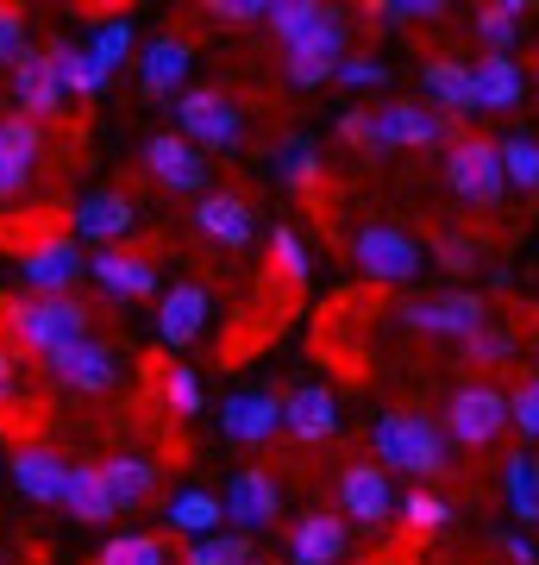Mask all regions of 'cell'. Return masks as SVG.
<instances>
[{"label": "cell", "instance_id": "4316f807", "mask_svg": "<svg viewBox=\"0 0 539 565\" xmlns=\"http://www.w3.org/2000/svg\"><path fill=\"white\" fill-rule=\"evenodd\" d=\"M420 82H427L433 107H445V120H452V114H477V70L464 57H433L420 70Z\"/></svg>", "mask_w": 539, "mask_h": 565}, {"label": "cell", "instance_id": "277c9868", "mask_svg": "<svg viewBox=\"0 0 539 565\" xmlns=\"http://www.w3.org/2000/svg\"><path fill=\"white\" fill-rule=\"evenodd\" d=\"M176 132L195 145L201 158H207V151H239L245 114L226 88H182L176 95Z\"/></svg>", "mask_w": 539, "mask_h": 565}, {"label": "cell", "instance_id": "9a60e30c", "mask_svg": "<svg viewBox=\"0 0 539 565\" xmlns=\"http://www.w3.org/2000/svg\"><path fill=\"white\" fill-rule=\"evenodd\" d=\"M401 321L414 327V333H445V340H471L483 321H489V308L483 296L471 289H445V296H427V302H408L401 308Z\"/></svg>", "mask_w": 539, "mask_h": 565}, {"label": "cell", "instance_id": "7a4b0ae2", "mask_svg": "<svg viewBox=\"0 0 539 565\" xmlns=\"http://www.w3.org/2000/svg\"><path fill=\"white\" fill-rule=\"evenodd\" d=\"M370 446H377L382 471H408V478H445V471H452V440H445V427L414 415V408H382L377 427H370Z\"/></svg>", "mask_w": 539, "mask_h": 565}, {"label": "cell", "instance_id": "681fc988", "mask_svg": "<svg viewBox=\"0 0 539 565\" xmlns=\"http://www.w3.org/2000/svg\"><path fill=\"white\" fill-rule=\"evenodd\" d=\"M263 7H270V0H207L201 13H207V20H220V25H258Z\"/></svg>", "mask_w": 539, "mask_h": 565}, {"label": "cell", "instance_id": "83f0119b", "mask_svg": "<svg viewBox=\"0 0 539 565\" xmlns=\"http://www.w3.org/2000/svg\"><path fill=\"white\" fill-rule=\"evenodd\" d=\"M63 509L88 527H107L120 509H114V490L100 478V465H69V484H63Z\"/></svg>", "mask_w": 539, "mask_h": 565}, {"label": "cell", "instance_id": "74e56055", "mask_svg": "<svg viewBox=\"0 0 539 565\" xmlns=\"http://www.w3.org/2000/svg\"><path fill=\"white\" fill-rule=\"evenodd\" d=\"M245 559H258V553H251V541L233 534V527L201 534V541H188V553H182V565H245Z\"/></svg>", "mask_w": 539, "mask_h": 565}, {"label": "cell", "instance_id": "7dc6e473", "mask_svg": "<svg viewBox=\"0 0 539 565\" xmlns=\"http://www.w3.org/2000/svg\"><path fill=\"white\" fill-rule=\"evenodd\" d=\"M333 82H345V88H382V82H389V63L364 57V51H345V63H339Z\"/></svg>", "mask_w": 539, "mask_h": 565}, {"label": "cell", "instance_id": "d590c367", "mask_svg": "<svg viewBox=\"0 0 539 565\" xmlns=\"http://www.w3.org/2000/svg\"><path fill=\"white\" fill-rule=\"evenodd\" d=\"M270 264H277V277L289 282V289H301V282H308V270H314V258H308V239H301L289 221L270 226Z\"/></svg>", "mask_w": 539, "mask_h": 565}, {"label": "cell", "instance_id": "e0dca14e", "mask_svg": "<svg viewBox=\"0 0 539 565\" xmlns=\"http://www.w3.org/2000/svg\"><path fill=\"white\" fill-rule=\"evenodd\" d=\"M195 233L226 245V252H245V245L258 239V214H251V202L233 195V189H207L195 202Z\"/></svg>", "mask_w": 539, "mask_h": 565}, {"label": "cell", "instance_id": "f546056e", "mask_svg": "<svg viewBox=\"0 0 539 565\" xmlns=\"http://www.w3.org/2000/svg\"><path fill=\"white\" fill-rule=\"evenodd\" d=\"M471 70H477V107L483 114H508V107H520L527 76H520L515 57H477Z\"/></svg>", "mask_w": 539, "mask_h": 565}, {"label": "cell", "instance_id": "44dd1931", "mask_svg": "<svg viewBox=\"0 0 539 565\" xmlns=\"http://www.w3.org/2000/svg\"><path fill=\"white\" fill-rule=\"evenodd\" d=\"M282 434L301 446H320V440H333L339 434V396L326 384H301L282 396Z\"/></svg>", "mask_w": 539, "mask_h": 565}, {"label": "cell", "instance_id": "b9f144b4", "mask_svg": "<svg viewBox=\"0 0 539 565\" xmlns=\"http://www.w3.org/2000/svg\"><path fill=\"white\" fill-rule=\"evenodd\" d=\"M401 522L414 527V534H440L445 522H452V503L445 497H433V490H414V497H401Z\"/></svg>", "mask_w": 539, "mask_h": 565}, {"label": "cell", "instance_id": "4fadbf2b", "mask_svg": "<svg viewBox=\"0 0 539 565\" xmlns=\"http://www.w3.org/2000/svg\"><path fill=\"white\" fill-rule=\"evenodd\" d=\"M51 377H57L63 390H76V396H100V390L120 384V359H114V345H100L95 333H82L76 345H63V352H51Z\"/></svg>", "mask_w": 539, "mask_h": 565}, {"label": "cell", "instance_id": "ba28073f", "mask_svg": "<svg viewBox=\"0 0 539 565\" xmlns=\"http://www.w3.org/2000/svg\"><path fill=\"white\" fill-rule=\"evenodd\" d=\"M445 182L452 195L471 207H496L508 195V177H502V151L489 139H452L445 145Z\"/></svg>", "mask_w": 539, "mask_h": 565}, {"label": "cell", "instance_id": "f6af8a7d", "mask_svg": "<svg viewBox=\"0 0 539 565\" xmlns=\"http://www.w3.org/2000/svg\"><path fill=\"white\" fill-rule=\"evenodd\" d=\"M464 345V359L471 364H502V359H515V333L508 327H496V321H483L471 340H459Z\"/></svg>", "mask_w": 539, "mask_h": 565}, {"label": "cell", "instance_id": "603a6c76", "mask_svg": "<svg viewBox=\"0 0 539 565\" xmlns=\"http://www.w3.org/2000/svg\"><path fill=\"white\" fill-rule=\"evenodd\" d=\"M220 427H226V440L263 446L270 434H282V396L277 390H233L220 408Z\"/></svg>", "mask_w": 539, "mask_h": 565}, {"label": "cell", "instance_id": "11a10c76", "mask_svg": "<svg viewBox=\"0 0 539 565\" xmlns=\"http://www.w3.org/2000/svg\"><path fill=\"white\" fill-rule=\"evenodd\" d=\"M0 565H7V559H0Z\"/></svg>", "mask_w": 539, "mask_h": 565}, {"label": "cell", "instance_id": "2e32d148", "mask_svg": "<svg viewBox=\"0 0 539 565\" xmlns=\"http://www.w3.org/2000/svg\"><path fill=\"white\" fill-rule=\"evenodd\" d=\"M339 509L352 515L358 527H382L396 515V484H389V471L377 459H358L339 471Z\"/></svg>", "mask_w": 539, "mask_h": 565}, {"label": "cell", "instance_id": "d6a6232c", "mask_svg": "<svg viewBox=\"0 0 539 565\" xmlns=\"http://www.w3.org/2000/svg\"><path fill=\"white\" fill-rule=\"evenodd\" d=\"M277 177H282V189L289 195H314L320 189V177H326V163H320V145L301 132V139H289L277 151Z\"/></svg>", "mask_w": 539, "mask_h": 565}, {"label": "cell", "instance_id": "816d5d0a", "mask_svg": "<svg viewBox=\"0 0 539 565\" xmlns=\"http://www.w3.org/2000/svg\"><path fill=\"white\" fill-rule=\"evenodd\" d=\"M502 553H508V565H539V546L527 534H502Z\"/></svg>", "mask_w": 539, "mask_h": 565}, {"label": "cell", "instance_id": "d4e9b609", "mask_svg": "<svg viewBox=\"0 0 539 565\" xmlns=\"http://www.w3.org/2000/svg\"><path fill=\"white\" fill-rule=\"evenodd\" d=\"M339 559H345V515L314 509L289 527V565H339Z\"/></svg>", "mask_w": 539, "mask_h": 565}, {"label": "cell", "instance_id": "9c48e42d", "mask_svg": "<svg viewBox=\"0 0 539 565\" xmlns=\"http://www.w3.org/2000/svg\"><path fill=\"white\" fill-rule=\"evenodd\" d=\"M220 509H226V527L233 534H263V527L282 515V484L277 471H263V465H245V471H233V484L220 490Z\"/></svg>", "mask_w": 539, "mask_h": 565}, {"label": "cell", "instance_id": "52a82bcc", "mask_svg": "<svg viewBox=\"0 0 539 565\" xmlns=\"http://www.w3.org/2000/svg\"><path fill=\"white\" fill-rule=\"evenodd\" d=\"M352 264H358L370 282H414L420 264H427V252H420L414 233L377 221V226H358V239H352Z\"/></svg>", "mask_w": 539, "mask_h": 565}, {"label": "cell", "instance_id": "7bdbcfd3", "mask_svg": "<svg viewBox=\"0 0 539 565\" xmlns=\"http://www.w3.org/2000/svg\"><path fill=\"white\" fill-rule=\"evenodd\" d=\"M433 264L452 270V277H464V270H477L483 264V245L471 239V233H433Z\"/></svg>", "mask_w": 539, "mask_h": 565}, {"label": "cell", "instance_id": "30bf717a", "mask_svg": "<svg viewBox=\"0 0 539 565\" xmlns=\"http://www.w3.org/2000/svg\"><path fill=\"white\" fill-rule=\"evenodd\" d=\"M339 63H345V20L326 7V13H320L295 44H289V63H282V70H289L295 88H320V82L339 76Z\"/></svg>", "mask_w": 539, "mask_h": 565}, {"label": "cell", "instance_id": "ab89813d", "mask_svg": "<svg viewBox=\"0 0 539 565\" xmlns=\"http://www.w3.org/2000/svg\"><path fill=\"white\" fill-rule=\"evenodd\" d=\"M320 13H326L320 0H270V7H263V25H270V32L282 39V51H289V44L320 20Z\"/></svg>", "mask_w": 539, "mask_h": 565}, {"label": "cell", "instance_id": "ffe728a7", "mask_svg": "<svg viewBox=\"0 0 539 565\" xmlns=\"http://www.w3.org/2000/svg\"><path fill=\"white\" fill-rule=\"evenodd\" d=\"M207 315H214V296H207L201 282L182 277L176 289H163V302H158V340L170 345V352H188V345L207 333Z\"/></svg>", "mask_w": 539, "mask_h": 565}, {"label": "cell", "instance_id": "60d3db41", "mask_svg": "<svg viewBox=\"0 0 539 565\" xmlns=\"http://www.w3.org/2000/svg\"><path fill=\"white\" fill-rule=\"evenodd\" d=\"M158 396H163V408H170V415H201V377H195V364H163Z\"/></svg>", "mask_w": 539, "mask_h": 565}, {"label": "cell", "instance_id": "e575fe53", "mask_svg": "<svg viewBox=\"0 0 539 565\" xmlns=\"http://www.w3.org/2000/svg\"><path fill=\"white\" fill-rule=\"evenodd\" d=\"M95 565H176L170 559V546L158 541V534H107V546L95 553Z\"/></svg>", "mask_w": 539, "mask_h": 565}, {"label": "cell", "instance_id": "3957f363", "mask_svg": "<svg viewBox=\"0 0 539 565\" xmlns=\"http://www.w3.org/2000/svg\"><path fill=\"white\" fill-rule=\"evenodd\" d=\"M0 327H7L13 352L51 359V352H63L88 333V308L76 296H13V302H0Z\"/></svg>", "mask_w": 539, "mask_h": 565}, {"label": "cell", "instance_id": "c3c4849f", "mask_svg": "<svg viewBox=\"0 0 539 565\" xmlns=\"http://www.w3.org/2000/svg\"><path fill=\"white\" fill-rule=\"evenodd\" d=\"M377 13H382V20H396V25H420V20H433V25H440L445 0H382Z\"/></svg>", "mask_w": 539, "mask_h": 565}, {"label": "cell", "instance_id": "836d02e7", "mask_svg": "<svg viewBox=\"0 0 539 565\" xmlns=\"http://www.w3.org/2000/svg\"><path fill=\"white\" fill-rule=\"evenodd\" d=\"M51 57H57V76H63V95H82V102H95L100 88H107V70H100L82 44H69V39H57L51 44Z\"/></svg>", "mask_w": 539, "mask_h": 565}, {"label": "cell", "instance_id": "f35d334b", "mask_svg": "<svg viewBox=\"0 0 539 565\" xmlns=\"http://www.w3.org/2000/svg\"><path fill=\"white\" fill-rule=\"evenodd\" d=\"M502 177H508V189H527L533 195L539 189V139H527V132H515V139H502Z\"/></svg>", "mask_w": 539, "mask_h": 565}, {"label": "cell", "instance_id": "8fae6325", "mask_svg": "<svg viewBox=\"0 0 539 565\" xmlns=\"http://www.w3.org/2000/svg\"><path fill=\"white\" fill-rule=\"evenodd\" d=\"M132 226H139V202L126 195V189H95V195H82L76 214H69V239H88L95 252H107V245L132 239Z\"/></svg>", "mask_w": 539, "mask_h": 565}, {"label": "cell", "instance_id": "bcb514c9", "mask_svg": "<svg viewBox=\"0 0 539 565\" xmlns=\"http://www.w3.org/2000/svg\"><path fill=\"white\" fill-rule=\"evenodd\" d=\"M508 427H520L527 440H539V377H527L520 390H508Z\"/></svg>", "mask_w": 539, "mask_h": 565}, {"label": "cell", "instance_id": "f5cc1de1", "mask_svg": "<svg viewBox=\"0 0 539 565\" xmlns=\"http://www.w3.org/2000/svg\"><path fill=\"white\" fill-rule=\"evenodd\" d=\"M245 565H270V559H245Z\"/></svg>", "mask_w": 539, "mask_h": 565}, {"label": "cell", "instance_id": "4dcf8cb0", "mask_svg": "<svg viewBox=\"0 0 539 565\" xmlns=\"http://www.w3.org/2000/svg\"><path fill=\"white\" fill-rule=\"evenodd\" d=\"M502 497H508V515H515V522L539 527V459L533 452L502 459Z\"/></svg>", "mask_w": 539, "mask_h": 565}, {"label": "cell", "instance_id": "1f68e13d", "mask_svg": "<svg viewBox=\"0 0 539 565\" xmlns=\"http://www.w3.org/2000/svg\"><path fill=\"white\" fill-rule=\"evenodd\" d=\"M520 0H489V7H477V44L483 57H515V39H520Z\"/></svg>", "mask_w": 539, "mask_h": 565}, {"label": "cell", "instance_id": "ac0fdd59", "mask_svg": "<svg viewBox=\"0 0 539 565\" xmlns=\"http://www.w3.org/2000/svg\"><path fill=\"white\" fill-rule=\"evenodd\" d=\"M88 277L114 296V302H151L158 296V264L144 252H126V245H107L88 258Z\"/></svg>", "mask_w": 539, "mask_h": 565}, {"label": "cell", "instance_id": "ee69618b", "mask_svg": "<svg viewBox=\"0 0 539 565\" xmlns=\"http://www.w3.org/2000/svg\"><path fill=\"white\" fill-rule=\"evenodd\" d=\"M25 51H32V25L13 0H0V70H20Z\"/></svg>", "mask_w": 539, "mask_h": 565}, {"label": "cell", "instance_id": "f1b7e54d", "mask_svg": "<svg viewBox=\"0 0 539 565\" xmlns=\"http://www.w3.org/2000/svg\"><path fill=\"white\" fill-rule=\"evenodd\" d=\"M163 522L176 527V534H188V541H201V534H220L226 527V509H220L214 490L188 484V490H176V497L163 503Z\"/></svg>", "mask_w": 539, "mask_h": 565}, {"label": "cell", "instance_id": "7c38bea8", "mask_svg": "<svg viewBox=\"0 0 539 565\" xmlns=\"http://www.w3.org/2000/svg\"><path fill=\"white\" fill-rule=\"evenodd\" d=\"M144 170L158 189L170 195H207V158H201L195 145L182 139V132H158V139H144Z\"/></svg>", "mask_w": 539, "mask_h": 565}, {"label": "cell", "instance_id": "5bb4252c", "mask_svg": "<svg viewBox=\"0 0 539 565\" xmlns=\"http://www.w3.org/2000/svg\"><path fill=\"white\" fill-rule=\"evenodd\" d=\"M39 163H44V126L25 120V114H7L0 120V202L25 195Z\"/></svg>", "mask_w": 539, "mask_h": 565}, {"label": "cell", "instance_id": "f907efd6", "mask_svg": "<svg viewBox=\"0 0 539 565\" xmlns=\"http://www.w3.org/2000/svg\"><path fill=\"white\" fill-rule=\"evenodd\" d=\"M20 403V352L0 340V408H13Z\"/></svg>", "mask_w": 539, "mask_h": 565}, {"label": "cell", "instance_id": "d6986e66", "mask_svg": "<svg viewBox=\"0 0 539 565\" xmlns=\"http://www.w3.org/2000/svg\"><path fill=\"white\" fill-rule=\"evenodd\" d=\"M13 102H20V114L25 120H57L63 114V76H57V57H51V44L44 51H25L20 57V70H13Z\"/></svg>", "mask_w": 539, "mask_h": 565}, {"label": "cell", "instance_id": "7402d4cb", "mask_svg": "<svg viewBox=\"0 0 539 565\" xmlns=\"http://www.w3.org/2000/svg\"><path fill=\"white\" fill-rule=\"evenodd\" d=\"M188 70H195V44L182 39V32H163V39H151V44L139 51V88L151 95V102H163V95H182Z\"/></svg>", "mask_w": 539, "mask_h": 565}, {"label": "cell", "instance_id": "6da1fadb", "mask_svg": "<svg viewBox=\"0 0 539 565\" xmlns=\"http://www.w3.org/2000/svg\"><path fill=\"white\" fill-rule=\"evenodd\" d=\"M339 139L358 145V151H433V145L452 139V120L420 102H382L339 114Z\"/></svg>", "mask_w": 539, "mask_h": 565}, {"label": "cell", "instance_id": "5b68a950", "mask_svg": "<svg viewBox=\"0 0 539 565\" xmlns=\"http://www.w3.org/2000/svg\"><path fill=\"white\" fill-rule=\"evenodd\" d=\"M445 440L452 446H496L502 434H508V396H502L496 384H459L452 390V403H445Z\"/></svg>", "mask_w": 539, "mask_h": 565}, {"label": "cell", "instance_id": "8d00e7d4", "mask_svg": "<svg viewBox=\"0 0 539 565\" xmlns=\"http://www.w3.org/2000/svg\"><path fill=\"white\" fill-rule=\"evenodd\" d=\"M82 51H88V57H95L100 70L114 76V70L132 57V13H114V20H100L95 32H88V44H82Z\"/></svg>", "mask_w": 539, "mask_h": 565}, {"label": "cell", "instance_id": "cb8c5ba5", "mask_svg": "<svg viewBox=\"0 0 539 565\" xmlns=\"http://www.w3.org/2000/svg\"><path fill=\"white\" fill-rule=\"evenodd\" d=\"M13 484H20V497H32V503H63V484H69V459L63 452H51V446H13Z\"/></svg>", "mask_w": 539, "mask_h": 565}, {"label": "cell", "instance_id": "8992f818", "mask_svg": "<svg viewBox=\"0 0 539 565\" xmlns=\"http://www.w3.org/2000/svg\"><path fill=\"white\" fill-rule=\"evenodd\" d=\"M88 270L82 245L69 233H32L20 245V277H25V296H69L76 277Z\"/></svg>", "mask_w": 539, "mask_h": 565}, {"label": "cell", "instance_id": "484cf974", "mask_svg": "<svg viewBox=\"0 0 539 565\" xmlns=\"http://www.w3.org/2000/svg\"><path fill=\"white\" fill-rule=\"evenodd\" d=\"M100 478L114 490V509H144L158 497V459L151 452H114V459H100Z\"/></svg>", "mask_w": 539, "mask_h": 565}, {"label": "cell", "instance_id": "db71d44e", "mask_svg": "<svg viewBox=\"0 0 539 565\" xmlns=\"http://www.w3.org/2000/svg\"><path fill=\"white\" fill-rule=\"evenodd\" d=\"M533 321H539V302H533Z\"/></svg>", "mask_w": 539, "mask_h": 565}]
</instances>
